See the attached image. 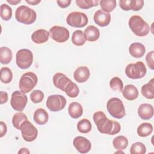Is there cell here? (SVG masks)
Masks as SVG:
<instances>
[{
  "mask_svg": "<svg viewBox=\"0 0 154 154\" xmlns=\"http://www.w3.org/2000/svg\"><path fill=\"white\" fill-rule=\"evenodd\" d=\"M93 119L99 132L113 135L118 134L121 129L120 123L117 121L111 120L107 118L103 111L94 113Z\"/></svg>",
  "mask_w": 154,
  "mask_h": 154,
  "instance_id": "cell-1",
  "label": "cell"
},
{
  "mask_svg": "<svg viewBox=\"0 0 154 154\" xmlns=\"http://www.w3.org/2000/svg\"><path fill=\"white\" fill-rule=\"evenodd\" d=\"M128 25L131 31L137 36L144 37L150 31L149 24L143 19L138 15H134L130 17Z\"/></svg>",
  "mask_w": 154,
  "mask_h": 154,
  "instance_id": "cell-2",
  "label": "cell"
},
{
  "mask_svg": "<svg viewBox=\"0 0 154 154\" xmlns=\"http://www.w3.org/2000/svg\"><path fill=\"white\" fill-rule=\"evenodd\" d=\"M15 18L20 23L25 25L33 23L37 18L36 12L26 5H20L15 12Z\"/></svg>",
  "mask_w": 154,
  "mask_h": 154,
  "instance_id": "cell-3",
  "label": "cell"
},
{
  "mask_svg": "<svg viewBox=\"0 0 154 154\" xmlns=\"http://www.w3.org/2000/svg\"><path fill=\"white\" fill-rule=\"evenodd\" d=\"M106 109L112 117L118 119L123 118L126 115L124 105L122 101L117 97H112L108 100Z\"/></svg>",
  "mask_w": 154,
  "mask_h": 154,
  "instance_id": "cell-4",
  "label": "cell"
},
{
  "mask_svg": "<svg viewBox=\"0 0 154 154\" xmlns=\"http://www.w3.org/2000/svg\"><path fill=\"white\" fill-rule=\"evenodd\" d=\"M37 81V76L34 73L32 72H26L21 76L19 80V87L22 92L28 93L35 87Z\"/></svg>",
  "mask_w": 154,
  "mask_h": 154,
  "instance_id": "cell-5",
  "label": "cell"
},
{
  "mask_svg": "<svg viewBox=\"0 0 154 154\" xmlns=\"http://www.w3.org/2000/svg\"><path fill=\"white\" fill-rule=\"evenodd\" d=\"M147 72L145 64L142 61H137L135 63H131L127 65L125 68L126 76L132 79H140L143 78Z\"/></svg>",
  "mask_w": 154,
  "mask_h": 154,
  "instance_id": "cell-6",
  "label": "cell"
},
{
  "mask_svg": "<svg viewBox=\"0 0 154 154\" xmlns=\"http://www.w3.org/2000/svg\"><path fill=\"white\" fill-rule=\"evenodd\" d=\"M33 62L32 52L28 49L19 50L16 55V63L21 69L29 68Z\"/></svg>",
  "mask_w": 154,
  "mask_h": 154,
  "instance_id": "cell-7",
  "label": "cell"
},
{
  "mask_svg": "<svg viewBox=\"0 0 154 154\" xmlns=\"http://www.w3.org/2000/svg\"><path fill=\"white\" fill-rule=\"evenodd\" d=\"M88 17L82 12L73 11L69 13L66 18L67 23L74 28H82L88 23Z\"/></svg>",
  "mask_w": 154,
  "mask_h": 154,
  "instance_id": "cell-8",
  "label": "cell"
},
{
  "mask_svg": "<svg viewBox=\"0 0 154 154\" xmlns=\"http://www.w3.org/2000/svg\"><path fill=\"white\" fill-rule=\"evenodd\" d=\"M66 99L63 96L53 94L48 96L46 105L51 111L57 112L63 109L66 106Z\"/></svg>",
  "mask_w": 154,
  "mask_h": 154,
  "instance_id": "cell-9",
  "label": "cell"
},
{
  "mask_svg": "<svg viewBox=\"0 0 154 154\" xmlns=\"http://www.w3.org/2000/svg\"><path fill=\"white\" fill-rule=\"evenodd\" d=\"M28 102V97L25 93L21 91H14L12 94L10 100V104L11 107L15 111L19 112L22 111Z\"/></svg>",
  "mask_w": 154,
  "mask_h": 154,
  "instance_id": "cell-10",
  "label": "cell"
},
{
  "mask_svg": "<svg viewBox=\"0 0 154 154\" xmlns=\"http://www.w3.org/2000/svg\"><path fill=\"white\" fill-rule=\"evenodd\" d=\"M20 130L22 138L27 142L33 141L37 137V129L28 120L25 121L22 124Z\"/></svg>",
  "mask_w": 154,
  "mask_h": 154,
  "instance_id": "cell-11",
  "label": "cell"
},
{
  "mask_svg": "<svg viewBox=\"0 0 154 154\" xmlns=\"http://www.w3.org/2000/svg\"><path fill=\"white\" fill-rule=\"evenodd\" d=\"M51 37L56 42L63 43L66 42L70 36L69 31L64 26H54L49 31Z\"/></svg>",
  "mask_w": 154,
  "mask_h": 154,
  "instance_id": "cell-12",
  "label": "cell"
},
{
  "mask_svg": "<svg viewBox=\"0 0 154 154\" xmlns=\"http://www.w3.org/2000/svg\"><path fill=\"white\" fill-rule=\"evenodd\" d=\"M73 144L77 151L81 153H87L91 148V142L82 136L76 137L73 140Z\"/></svg>",
  "mask_w": 154,
  "mask_h": 154,
  "instance_id": "cell-13",
  "label": "cell"
},
{
  "mask_svg": "<svg viewBox=\"0 0 154 154\" xmlns=\"http://www.w3.org/2000/svg\"><path fill=\"white\" fill-rule=\"evenodd\" d=\"M94 21L99 26L104 27L108 26L111 21V14L109 13L98 10L94 14Z\"/></svg>",
  "mask_w": 154,
  "mask_h": 154,
  "instance_id": "cell-14",
  "label": "cell"
},
{
  "mask_svg": "<svg viewBox=\"0 0 154 154\" xmlns=\"http://www.w3.org/2000/svg\"><path fill=\"white\" fill-rule=\"evenodd\" d=\"M54 85L63 91H64L66 87L71 81L66 75L62 73H55L52 78Z\"/></svg>",
  "mask_w": 154,
  "mask_h": 154,
  "instance_id": "cell-15",
  "label": "cell"
},
{
  "mask_svg": "<svg viewBox=\"0 0 154 154\" xmlns=\"http://www.w3.org/2000/svg\"><path fill=\"white\" fill-rule=\"evenodd\" d=\"M138 114L140 117L144 120L150 119L153 116V107L149 103H142L138 108Z\"/></svg>",
  "mask_w": 154,
  "mask_h": 154,
  "instance_id": "cell-16",
  "label": "cell"
},
{
  "mask_svg": "<svg viewBox=\"0 0 154 154\" xmlns=\"http://www.w3.org/2000/svg\"><path fill=\"white\" fill-rule=\"evenodd\" d=\"M90 75V70L86 66H80L78 67L73 73L75 80L79 83H82L87 81Z\"/></svg>",
  "mask_w": 154,
  "mask_h": 154,
  "instance_id": "cell-17",
  "label": "cell"
},
{
  "mask_svg": "<svg viewBox=\"0 0 154 154\" xmlns=\"http://www.w3.org/2000/svg\"><path fill=\"white\" fill-rule=\"evenodd\" d=\"M49 33L44 29H38L31 35L32 41L36 44H42L46 42L49 39Z\"/></svg>",
  "mask_w": 154,
  "mask_h": 154,
  "instance_id": "cell-18",
  "label": "cell"
},
{
  "mask_svg": "<svg viewBox=\"0 0 154 154\" xmlns=\"http://www.w3.org/2000/svg\"><path fill=\"white\" fill-rule=\"evenodd\" d=\"M129 52L133 57L140 58L144 56L146 52V48L142 43L135 42L129 46Z\"/></svg>",
  "mask_w": 154,
  "mask_h": 154,
  "instance_id": "cell-19",
  "label": "cell"
},
{
  "mask_svg": "<svg viewBox=\"0 0 154 154\" xmlns=\"http://www.w3.org/2000/svg\"><path fill=\"white\" fill-rule=\"evenodd\" d=\"M84 35L86 40L89 42H95L100 37L99 29L93 25L88 26L84 30Z\"/></svg>",
  "mask_w": 154,
  "mask_h": 154,
  "instance_id": "cell-20",
  "label": "cell"
},
{
  "mask_svg": "<svg viewBox=\"0 0 154 154\" xmlns=\"http://www.w3.org/2000/svg\"><path fill=\"white\" fill-rule=\"evenodd\" d=\"M123 97L128 100H134L138 96V91L135 85L132 84L126 85L122 90Z\"/></svg>",
  "mask_w": 154,
  "mask_h": 154,
  "instance_id": "cell-21",
  "label": "cell"
},
{
  "mask_svg": "<svg viewBox=\"0 0 154 154\" xmlns=\"http://www.w3.org/2000/svg\"><path fill=\"white\" fill-rule=\"evenodd\" d=\"M33 119L37 124L43 125L48 122L49 115L45 109L43 108H38L34 113Z\"/></svg>",
  "mask_w": 154,
  "mask_h": 154,
  "instance_id": "cell-22",
  "label": "cell"
},
{
  "mask_svg": "<svg viewBox=\"0 0 154 154\" xmlns=\"http://www.w3.org/2000/svg\"><path fill=\"white\" fill-rule=\"evenodd\" d=\"M68 112L70 117L75 119H78L83 114L82 106L79 103L73 102L69 105Z\"/></svg>",
  "mask_w": 154,
  "mask_h": 154,
  "instance_id": "cell-23",
  "label": "cell"
},
{
  "mask_svg": "<svg viewBox=\"0 0 154 154\" xmlns=\"http://www.w3.org/2000/svg\"><path fill=\"white\" fill-rule=\"evenodd\" d=\"M141 94L148 99L154 98V79L152 78L150 81L143 85L141 88Z\"/></svg>",
  "mask_w": 154,
  "mask_h": 154,
  "instance_id": "cell-24",
  "label": "cell"
},
{
  "mask_svg": "<svg viewBox=\"0 0 154 154\" xmlns=\"http://www.w3.org/2000/svg\"><path fill=\"white\" fill-rule=\"evenodd\" d=\"M13 57L11 50L6 46L0 48V62L2 64H7L11 62Z\"/></svg>",
  "mask_w": 154,
  "mask_h": 154,
  "instance_id": "cell-25",
  "label": "cell"
},
{
  "mask_svg": "<svg viewBox=\"0 0 154 154\" xmlns=\"http://www.w3.org/2000/svg\"><path fill=\"white\" fill-rule=\"evenodd\" d=\"M114 147L118 150H123L128 146V140L123 135H119L114 138L112 141Z\"/></svg>",
  "mask_w": 154,
  "mask_h": 154,
  "instance_id": "cell-26",
  "label": "cell"
},
{
  "mask_svg": "<svg viewBox=\"0 0 154 154\" xmlns=\"http://www.w3.org/2000/svg\"><path fill=\"white\" fill-rule=\"evenodd\" d=\"M137 132L140 137H147L150 135L151 133L153 132V126L149 123H143L138 126Z\"/></svg>",
  "mask_w": 154,
  "mask_h": 154,
  "instance_id": "cell-27",
  "label": "cell"
},
{
  "mask_svg": "<svg viewBox=\"0 0 154 154\" xmlns=\"http://www.w3.org/2000/svg\"><path fill=\"white\" fill-rule=\"evenodd\" d=\"M85 38L84 35V32L81 30L75 31L72 36V42L76 46H82L85 43Z\"/></svg>",
  "mask_w": 154,
  "mask_h": 154,
  "instance_id": "cell-28",
  "label": "cell"
},
{
  "mask_svg": "<svg viewBox=\"0 0 154 154\" xmlns=\"http://www.w3.org/2000/svg\"><path fill=\"white\" fill-rule=\"evenodd\" d=\"M26 120H28V117L23 112H17L13 116L12 123L15 128L20 130L22 124Z\"/></svg>",
  "mask_w": 154,
  "mask_h": 154,
  "instance_id": "cell-29",
  "label": "cell"
},
{
  "mask_svg": "<svg viewBox=\"0 0 154 154\" xmlns=\"http://www.w3.org/2000/svg\"><path fill=\"white\" fill-rule=\"evenodd\" d=\"M64 91L69 97L75 98L78 96L79 93V89L75 82L70 81Z\"/></svg>",
  "mask_w": 154,
  "mask_h": 154,
  "instance_id": "cell-30",
  "label": "cell"
},
{
  "mask_svg": "<svg viewBox=\"0 0 154 154\" xmlns=\"http://www.w3.org/2000/svg\"><path fill=\"white\" fill-rule=\"evenodd\" d=\"M0 79L2 83L8 84L13 79V73L11 69L7 67H2L0 70Z\"/></svg>",
  "mask_w": 154,
  "mask_h": 154,
  "instance_id": "cell-31",
  "label": "cell"
},
{
  "mask_svg": "<svg viewBox=\"0 0 154 154\" xmlns=\"http://www.w3.org/2000/svg\"><path fill=\"white\" fill-rule=\"evenodd\" d=\"M92 125L90 120L87 119H83L79 120L77 124L78 131L82 134H87L91 130Z\"/></svg>",
  "mask_w": 154,
  "mask_h": 154,
  "instance_id": "cell-32",
  "label": "cell"
},
{
  "mask_svg": "<svg viewBox=\"0 0 154 154\" xmlns=\"http://www.w3.org/2000/svg\"><path fill=\"white\" fill-rule=\"evenodd\" d=\"M100 5L102 10L109 13V12L112 11L116 7V1L102 0L100 1Z\"/></svg>",
  "mask_w": 154,
  "mask_h": 154,
  "instance_id": "cell-33",
  "label": "cell"
},
{
  "mask_svg": "<svg viewBox=\"0 0 154 154\" xmlns=\"http://www.w3.org/2000/svg\"><path fill=\"white\" fill-rule=\"evenodd\" d=\"M1 17L2 20L7 21L9 20L12 17V9L6 4L1 5Z\"/></svg>",
  "mask_w": 154,
  "mask_h": 154,
  "instance_id": "cell-34",
  "label": "cell"
},
{
  "mask_svg": "<svg viewBox=\"0 0 154 154\" xmlns=\"http://www.w3.org/2000/svg\"><path fill=\"white\" fill-rule=\"evenodd\" d=\"M77 6L82 9H88L97 6L99 1L96 0H76Z\"/></svg>",
  "mask_w": 154,
  "mask_h": 154,
  "instance_id": "cell-35",
  "label": "cell"
},
{
  "mask_svg": "<svg viewBox=\"0 0 154 154\" xmlns=\"http://www.w3.org/2000/svg\"><path fill=\"white\" fill-rule=\"evenodd\" d=\"M146 152V146L141 142L133 143L130 148V153L131 154H144Z\"/></svg>",
  "mask_w": 154,
  "mask_h": 154,
  "instance_id": "cell-36",
  "label": "cell"
},
{
  "mask_svg": "<svg viewBox=\"0 0 154 154\" xmlns=\"http://www.w3.org/2000/svg\"><path fill=\"white\" fill-rule=\"evenodd\" d=\"M109 86L114 91H122L123 88V83L122 79L117 77H113L109 81Z\"/></svg>",
  "mask_w": 154,
  "mask_h": 154,
  "instance_id": "cell-37",
  "label": "cell"
},
{
  "mask_svg": "<svg viewBox=\"0 0 154 154\" xmlns=\"http://www.w3.org/2000/svg\"><path fill=\"white\" fill-rule=\"evenodd\" d=\"M31 100L34 103L41 102L44 99V93L39 90H35L30 94Z\"/></svg>",
  "mask_w": 154,
  "mask_h": 154,
  "instance_id": "cell-38",
  "label": "cell"
},
{
  "mask_svg": "<svg viewBox=\"0 0 154 154\" xmlns=\"http://www.w3.org/2000/svg\"><path fill=\"white\" fill-rule=\"evenodd\" d=\"M132 2L133 0H121L119 1V4L120 7L122 10L129 11L132 9Z\"/></svg>",
  "mask_w": 154,
  "mask_h": 154,
  "instance_id": "cell-39",
  "label": "cell"
},
{
  "mask_svg": "<svg viewBox=\"0 0 154 154\" xmlns=\"http://www.w3.org/2000/svg\"><path fill=\"white\" fill-rule=\"evenodd\" d=\"M153 51L148 52L146 56V61L148 67L152 69H154V63H153Z\"/></svg>",
  "mask_w": 154,
  "mask_h": 154,
  "instance_id": "cell-40",
  "label": "cell"
},
{
  "mask_svg": "<svg viewBox=\"0 0 154 154\" xmlns=\"http://www.w3.org/2000/svg\"><path fill=\"white\" fill-rule=\"evenodd\" d=\"M144 1L143 0H133L132 10L133 11H138L141 10L144 5Z\"/></svg>",
  "mask_w": 154,
  "mask_h": 154,
  "instance_id": "cell-41",
  "label": "cell"
},
{
  "mask_svg": "<svg viewBox=\"0 0 154 154\" xmlns=\"http://www.w3.org/2000/svg\"><path fill=\"white\" fill-rule=\"evenodd\" d=\"M0 137L2 138L7 133V125L6 124L2 122V121H1L0 122Z\"/></svg>",
  "mask_w": 154,
  "mask_h": 154,
  "instance_id": "cell-42",
  "label": "cell"
},
{
  "mask_svg": "<svg viewBox=\"0 0 154 154\" xmlns=\"http://www.w3.org/2000/svg\"><path fill=\"white\" fill-rule=\"evenodd\" d=\"M8 97L7 93L5 91H1L0 92V103L3 104L6 103L8 100Z\"/></svg>",
  "mask_w": 154,
  "mask_h": 154,
  "instance_id": "cell-43",
  "label": "cell"
},
{
  "mask_svg": "<svg viewBox=\"0 0 154 154\" xmlns=\"http://www.w3.org/2000/svg\"><path fill=\"white\" fill-rule=\"evenodd\" d=\"M71 0H64V1H57V3L59 7L64 8L69 6L71 3Z\"/></svg>",
  "mask_w": 154,
  "mask_h": 154,
  "instance_id": "cell-44",
  "label": "cell"
},
{
  "mask_svg": "<svg viewBox=\"0 0 154 154\" xmlns=\"http://www.w3.org/2000/svg\"><path fill=\"white\" fill-rule=\"evenodd\" d=\"M25 2L30 5H35L39 4L41 2V1H40V0H25Z\"/></svg>",
  "mask_w": 154,
  "mask_h": 154,
  "instance_id": "cell-45",
  "label": "cell"
},
{
  "mask_svg": "<svg viewBox=\"0 0 154 154\" xmlns=\"http://www.w3.org/2000/svg\"><path fill=\"white\" fill-rule=\"evenodd\" d=\"M20 0H7V2L8 3H9L11 5H17V4L20 2Z\"/></svg>",
  "mask_w": 154,
  "mask_h": 154,
  "instance_id": "cell-46",
  "label": "cell"
},
{
  "mask_svg": "<svg viewBox=\"0 0 154 154\" xmlns=\"http://www.w3.org/2000/svg\"><path fill=\"white\" fill-rule=\"evenodd\" d=\"M29 151L26 148L22 147L20 149V150L18 152V153H29Z\"/></svg>",
  "mask_w": 154,
  "mask_h": 154,
  "instance_id": "cell-47",
  "label": "cell"
}]
</instances>
